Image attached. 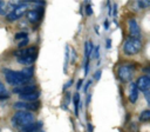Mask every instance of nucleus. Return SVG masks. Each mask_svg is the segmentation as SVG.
<instances>
[{
  "mask_svg": "<svg viewBox=\"0 0 150 132\" xmlns=\"http://www.w3.org/2000/svg\"><path fill=\"white\" fill-rule=\"evenodd\" d=\"M5 73V79L8 84L13 85V86H21V85H26V82H28V78H26L23 75V73L20 71H14V70H8L5 68L4 70Z\"/></svg>",
  "mask_w": 150,
  "mask_h": 132,
  "instance_id": "obj_1",
  "label": "nucleus"
},
{
  "mask_svg": "<svg viewBox=\"0 0 150 132\" xmlns=\"http://www.w3.org/2000/svg\"><path fill=\"white\" fill-rule=\"evenodd\" d=\"M104 26H105V28H108V21L104 22Z\"/></svg>",
  "mask_w": 150,
  "mask_h": 132,
  "instance_id": "obj_37",
  "label": "nucleus"
},
{
  "mask_svg": "<svg viewBox=\"0 0 150 132\" xmlns=\"http://www.w3.org/2000/svg\"><path fill=\"white\" fill-rule=\"evenodd\" d=\"M100 77H101V71L98 70V71H96V73H95V75H94V79H95V80H98Z\"/></svg>",
  "mask_w": 150,
  "mask_h": 132,
  "instance_id": "obj_26",
  "label": "nucleus"
},
{
  "mask_svg": "<svg viewBox=\"0 0 150 132\" xmlns=\"http://www.w3.org/2000/svg\"><path fill=\"white\" fill-rule=\"evenodd\" d=\"M73 104H74V112L75 116H79V105H80V94L75 92L74 98H73Z\"/></svg>",
  "mask_w": 150,
  "mask_h": 132,
  "instance_id": "obj_17",
  "label": "nucleus"
},
{
  "mask_svg": "<svg viewBox=\"0 0 150 132\" xmlns=\"http://www.w3.org/2000/svg\"><path fill=\"white\" fill-rule=\"evenodd\" d=\"M36 57H38V54H33V55H28V57H25V58H19L16 60H18V62H20L22 65H32L35 61Z\"/></svg>",
  "mask_w": 150,
  "mask_h": 132,
  "instance_id": "obj_15",
  "label": "nucleus"
},
{
  "mask_svg": "<svg viewBox=\"0 0 150 132\" xmlns=\"http://www.w3.org/2000/svg\"><path fill=\"white\" fill-rule=\"evenodd\" d=\"M33 54H38V50L36 47H26V48H21L16 52H14V55L16 59L19 58H25L28 55H33Z\"/></svg>",
  "mask_w": 150,
  "mask_h": 132,
  "instance_id": "obj_11",
  "label": "nucleus"
},
{
  "mask_svg": "<svg viewBox=\"0 0 150 132\" xmlns=\"http://www.w3.org/2000/svg\"><path fill=\"white\" fill-rule=\"evenodd\" d=\"M107 47H108V48L110 47V40H107Z\"/></svg>",
  "mask_w": 150,
  "mask_h": 132,
  "instance_id": "obj_35",
  "label": "nucleus"
},
{
  "mask_svg": "<svg viewBox=\"0 0 150 132\" xmlns=\"http://www.w3.org/2000/svg\"><path fill=\"white\" fill-rule=\"evenodd\" d=\"M98 50H100V47L96 46V47H95V55H94L95 58H98V55H100V54H98Z\"/></svg>",
  "mask_w": 150,
  "mask_h": 132,
  "instance_id": "obj_28",
  "label": "nucleus"
},
{
  "mask_svg": "<svg viewBox=\"0 0 150 132\" xmlns=\"http://www.w3.org/2000/svg\"><path fill=\"white\" fill-rule=\"evenodd\" d=\"M14 108H19L20 111H36L40 107L39 103L35 101H16L14 103Z\"/></svg>",
  "mask_w": 150,
  "mask_h": 132,
  "instance_id": "obj_6",
  "label": "nucleus"
},
{
  "mask_svg": "<svg viewBox=\"0 0 150 132\" xmlns=\"http://www.w3.org/2000/svg\"><path fill=\"white\" fill-rule=\"evenodd\" d=\"M142 48V40L139 38H129L123 45V52L127 55H134L138 53Z\"/></svg>",
  "mask_w": 150,
  "mask_h": 132,
  "instance_id": "obj_3",
  "label": "nucleus"
},
{
  "mask_svg": "<svg viewBox=\"0 0 150 132\" xmlns=\"http://www.w3.org/2000/svg\"><path fill=\"white\" fill-rule=\"evenodd\" d=\"M93 51H94V46H93L91 41H87L86 42V46H84V54H86V59L87 60H89L90 54L93 53Z\"/></svg>",
  "mask_w": 150,
  "mask_h": 132,
  "instance_id": "obj_16",
  "label": "nucleus"
},
{
  "mask_svg": "<svg viewBox=\"0 0 150 132\" xmlns=\"http://www.w3.org/2000/svg\"><path fill=\"white\" fill-rule=\"evenodd\" d=\"M145 93V98H146V101H148V104H149V91H146V92H144Z\"/></svg>",
  "mask_w": 150,
  "mask_h": 132,
  "instance_id": "obj_32",
  "label": "nucleus"
},
{
  "mask_svg": "<svg viewBox=\"0 0 150 132\" xmlns=\"http://www.w3.org/2000/svg\"><path fill=\"white\" fill-rule=\"evenodd\" d=\"M40 97V92L36 90L34 92H30V93H27V94H21L20 98L22 100H26V101H36Z\"/></svg>",
  "mask_w": 150,
  "mask_h": 132,
  "instance_id": "obj_13",
  "label": "nucleus"
},
{
  "mask_svg": "<svg viewBox=\"0 0 150 132\" xmlns=\"http://www.w3.org/2000/svg\"><path fill=\"white\" fill-rule=\"evenodd\" d=\"M137 98H138V90L136 87V84L131 82L130 84V88H129V100H130V103L134 104V103H136Z\"/></svg>",
  "mask_w": 150,
  "mask_h": 132,
  "instance_id": "obj_12",
  "label": "nucleus"
},
{
  "mask_svg": "<svg viewBox=\"0 0 150 132\" xmlns=\"http://www.w3.org/2000/svg\"><path fill=\"white\" fill-rule=\"evenodd\" d=\"M41 127H42V123L41 121H34V123L27 125L26 127H23L21 132H35V131L41 130Z\"/></svg>",
  "mask_w": 150,
  "mask_h": 132,
  "instance_id": "obj_14",
  "label": "nucleus"
},
{
  "mask_svg": "<svg viewBox=\"0 0 150 132\" xmlns=\"http://www.w3.org/2000/svg\"><path fill=\"white\" fill-rule=\"evenodd\" d=\"M71 84H73V79H70V80H69V81H68V82L64 85V88H68L69 86H71Z\"/></svg>",
  "mask_w": 150,
  "mask_h": 132,
  "instance_id": "obj_29",
  "label": "nucleus"
},
{
  "mask_svg": "<svg viewBox=\"0 0 150 132\" xmlns=\"http://www.w3.org/2000/svg\"><path fill=\"white\" fill-rule=\"evenodd\" d=\"M134 71H135V66L134 65H131V64H124V65H121L118 67L117 74H118V78L122 81L128 82L134 77Z\"/></svg>",
  "mask_w": 150,
  "mask_h": 132,
  "instance_id": "obj_5",
  "label": "nucleus"
},
{
  "mask_svg": "<svg viewBox=\"0 0 150 132\" xmlns=\"http://www.w3.org/2000/svg\"><path fill=\"white\" fill-rule=\"evenodd\" d=\"M88 128H89V132H93V126L90 124H88Z\"/></svg>",
  "mask_w": 150,
  "mask_h": 132,
  "instance_id": "obj_34",
  "label": "nucleus"
},
{
  "mask_svg": "<svg viewBox=\"0 0 150 132\" xmlns=\"http://www.w3.org/2000/svg\"><path fill=\"white\" fill-rule=\"evenodd\" d=\"M32 123H34V116L27 111H18L12 117V124L15 127L23 128Z\"/></svg>",
  "mask_w": 150,
  "mask_h": 132,
  "instance_id": "obj_2",
  "label": "nucleus"
},
{
  "mask_svg": "<svg viewBox=\"0 0 150 132\" xmlns=\"http://www.w3.org/2000/svg\"><path fill=\"white\" fill-rule=\"evenodd\" d=\"M6 9H7V2L0 0V14H5Z\"/></svg>",
  "mask_w": 150,
  "mask_h": 132,
  "instance_id": "obj_22",
  "label": "nucleus"
},
{
  "mask_svg": "<svg viewBox=\"0 0 150 132\" xmlns=\"http://www.w3.org/2000/svg\"><path fill=\"white\" fill-rule=\"evenodd\" d=\"M8 95L9 94H0V99H6V98H8Z\"/></svg>",
  "mask_w": 150,
  "mask_h": 132,
  "instance_id": "obj_31",
  "label": "nucleus"
},
{
  "mask_svg": "<svg viewBox=\"0 0 150 132\" xmlns=\"http://www.w3.org/2000/svg\"><path fill=\"white\" fill-rule=\"evenodd\" d=\"M149 119H150V111H149V110L143 111V112L141 113V116H139V120H141V121H148Z\"/></svg>",
  "mask_w": 150,
  "mask_h": 132,
  "instance_id": "obj_18",
  "label": "nucleus"
},
{
  "mask_svg": "<svg viewBox=\"0 0 150 132\" xmlns=\"http://www.w3.org/2000/svg\"><path fill=\"white\" fill-rule=\"evenodd\" d=\"M35 132H43L42 130H39V131H35Z\"/></svg>",
  "mask_w": 150,
  "mask_h": 132,
  "instance_id": "obj_38",
  "label": "nucleus"
},
{
  "mask_svg": "<svg viewBox=\"0 0 150 132\" xmlns=\"http://www.w3.org/2000/svg\"><path fill=\"white\" fill-rule=\"evenodd\" d=\"M128 27H129V32H130L131 38H139L141 29H139V26H138V24L136 22L135 19L131 18V19L128 20Z\"/></svg>",
  "mask_w": 150,
  "mask_h": 132,
  "instance_id": "obj_9",
  "label": "nucleus"
},
{
  "mask_svg": "<svg viewBox=\"0 0 150 132\" xmlns=\"http://www.w3.org/2000/svg\"><path fill=\"white\" fill-rule=\"evenodd\" d=\"M42 12H43V7H39V9H30V11H28L27 14H26L28 21L32 22V24L38 22L41 19V16H42Z\"/></svg>",
  "mask_w": 150,
  "mask_h": 132,
  "instance_id": "obj_7",
  "label": "nucleus"
},
{
  "mask_svg": "<svg viewBox=\"0 0 150 132\" xmlns=\"http://www.w3.org/2000/svg\"><path fill=\"white\" fill-rule=\"evenodd\" d=\"M20 132H21V131H20Z\"/></svg>",
  "mask_w": 150,
  "mask_h": 132,
  "instance_id": "obj_39",
  "label": "nucleus"
},
{
  "mask_svg": "<svg viewBox=\"0 0 150 132\" xmlns=\"http://www.w3.org/2000/svg\"><path fill=\"white\" fill-rule=\"evenodd\" d=\"M26 9H27V2H19L13 7V9L9 13L6 14V19L8 21H15L26 13Z\"/></svg>",
  "mask_w": 150,
  "mask_h": 132,
  "instance_id": "obj_4",
  "label": "nucleus"
},
{
  "mask_svg": "<svg viewBox=\"0 0 150 132\" xmlns=\"http://www.w3.org/2000/svg\"><path fill=\"white\" fill-rule=\"evenodd\" d=\"M0 94H8L6 88H5V86H4V84L1 81H0Z\"/></svg>",
  "mask_w": 150,
  "mask_h": 132,
  "instance_id": "obj_24",
  "label": "nucleus"
},
{
  "mask_svg": "<svg viewBox=\"0 0 150 132\" xmlns=\"http://www.w3.org/2000/svg\"><path fill=\"white\" fill-rule=\"evenodd\" d=\"M36 91V86L34 84H26V85H21V86H16L13 88V93H16V94H27V93H30V92H34Z\"/></svg>",
  "mask_w": 150,
  "mask_h": 132,
  "instance_id": "obj_8",
  "label": "nucleus"
},
{
  "mask_svg": "<svg viewBox=\"0 0 150 132\" xmlns=\"http://www.w3.org/2000/svg\"><path fill=\"white\" fill-rule=\"evenodd\" d=\"M14 38H15V40H19V41H21V40H23V39L28 38V34H27L26 32H20V33H16Z\"/></svg>",
  "mask_w": 150,
  "mask_h": 132,
  "instance_id": "obj_20",
  "label": "nucleus"
},
{
  "mask_svg": "<svg viewBox=\"0 0 150 132\" xmlns=\"http://www.w3.org/2000/svg\"><path fill=\"white\" fill-rule=\"evenodd\" d=\"M86 12H87V14H88V15H91V14H93V11H91L90 5H88V6L86 7Z\"/></svg>",
  "mask_w": 150,
  "mask_h": 132,
  "instance_id": "obj_25",
  "label": "nucleus"
},
{
  "mask_svg": "<svg viewBox=\"0 0 150 132\" xmlns=\"http://www.w3.org/2000/svg\"><path fill=\"white\" fill-rule=\"evenodd\" d=\"M81 85H82V80H79V82H77V88H80Z\"/></svg>",
  "mask_w": 150,
  "mask_h": 132,
  "instance_id": "obj_33",
  "label": "nucleus"
},
{
  "mask_svg": "<svg viewBox=\"0 0 150 132\" xmlns=\"http://www.w3.org/2000/svg\"><path fill=\"white\" fill-rule=\"evenodd\" d=\"M64 104H66V108H67V105L69 104V93H66V99H64Z\"/></svg>",
  "mask_w": 150,
  "mask_h": 132,
  "instance_id": "obj_27",
  "label": "nucleus"
},
{
  "mask_svg": "<svg viewBox=\"0 0 150 132\" xmlns=\"http://www.w3.org/2000/svg\"><path fill=\"white\" fill-rule=\"evenodd\" d=\"M21 72L23 73V75H25L26 78L30 79V78H32V75H33V67H32V66H29V67H27V68L22 70Z\"/></svg>",
  "mask_w": 150,
  "mask_h": 132,
  "instance_id": "obj_19",
  "label": "nucleus"
},
{
  "mask_svg": "<svg viewBox=\"0 0 150 132\" xmlns=\"http://www.w3.org/2000/svg\"><path fill=\"white\" fill-rule=\"evenodd\" d=\"M89 101H90V94L88 95V99H87V104H89Z\"/></svg>",
  "mask_w": 150,
  "mask_h": 132,
  "instance_id": "obj_36",
  "label": "nucleus"
},
{
  "mask_svg": "<svg viewBox=\"0 0 150 132\" xmlns=\"http://www.w3.org/2000/svg\"><path fill=\"white\" fill-rule=\"evenodd\" d=\"M27 44H28V38H26V39H23V40L19 41V45H18V47L22 48V47H23V46H26Z\"/></svg>",
  "mask_w": 150,
  "mask_h": 132,
  "instance_id": "obj_23",
  "label": "nucleus"
},
{
  "mask_svg": "<svg viewBox=\"0 0 150 132\" xmlns=\"http://www.w3.org/2000/svg\"><path fill=\"white\" fill-rule=\"evenodd\" d=\"M64 66H63V71L67 70V66H68V58H69V48L68 46H66V54H64Z\"/></svg>",
  "mask_w": 150,
  "mask_h": 132,
  "instance_id": "obj_21",
  "label": "nucleus"
},
{
  "mask_svg": "<svg viewBox=\"0 0 150 132\" xmlns=\"http://www.w3.org/2000/svg\"><path fill=\"white\" fill-rule=\"evenodd\" d=\"M136 87L137 90H141L143 92H146L149 91V87H150V78L148 75H142L137 79V82H136Z\"/></svg>",
  "mask_w": 150,
  "mask_h": 132,
  "instance_id": "obj_10",
  "label": "nucleus"
},
{
  "mask_svg": "<svg viewBox=\"0 0 150 132\" xmlns=\"http://www.w3.org/2000/svg\"><path fill=\"white\" fill-rule=\"evenodd\" d=\"M90 84H91V80H89V81H88V82L86 84V86H84V92H86V91L88 90V87L90 86Z\"/></svg>",
  "mask_w": 150,
  "mask_h": 132,
  "instance_id": "obj_30",
  "label": "nucleus"
}]
</instances>
